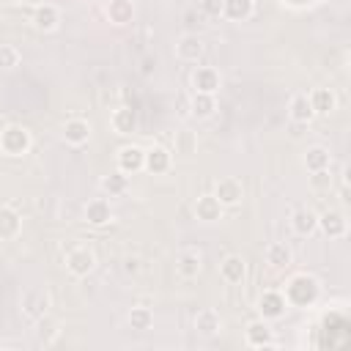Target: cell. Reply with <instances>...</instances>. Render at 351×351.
Wrapping results in <instances>:
<instances>
[{
	"mask_svg": "<svg viewBox=\"0 0 351 351\" xmlns=\"http://www.w3.org/2000/svg\"><path fill=\"white\" fill-rule=\"evenodd\" d=\"M285 302L293 304V307H307L318 299V282L307 274H296L288 285H285Z\"/></svg>",
	"mask_w": 351,
	"mask_h": 351,
	"instance_id": "obj_1",
	"label": "cell"
},
{
	"mask_svg": "<svg viewBox=\"0 0 351 351\" xmlns=\"http://www.w3.org/2000/svg\"><path fill=\"white\" fill-rule=\"evenodd\" d=\"M27 148H30V132H27L25 126L11 123V126H5V129L0 132V151H3V154H8V156H22V154H27Z\"/></svg>",
	"mask_w": 351,
	"mask_h": 351,
	"instance_id": "obj_2",
	"label": "cell"
},
{
	"mask_svg": "<svg viewBox=\"0 0 351 351\" xmlns=\"http://www.w3.org/2000/svg\"><path fill=\"white\" fill-rule=\"evenodd\" d=\"M93 266H96V258H93V252H90L88 247H74V250H69V255H66V269H69L74 277H88V274L93 271Z\"/></svg>",
	"mask_w": 351,
	"mask_h": 351,
	"instance_id": "obj_3",
	"label": "cell"
},
{
	"mask_svg": "<svg viewBox=\"0 0 351 351\" xmlns=\"http://www.w3.org/2000/svg\"><path fill=\"white\" fill-rule=\"evenodd\" d=\"M219 71L214 69V66H197L195 69V74H192V88H195V93H217L219 90Z\"/></svg>",
	"mask_w": 351,
	"mask_h": 351,
	"instance_id": "obj_4",
	"label": "cell"
},
{
	"mask_svg": "<svg viewBox=\"0 0 351 351\" xmlns=\"http://www.w3.org/2000/svg\"><path fill=\"white\" fill-rule=\"evenodd\" d=\"M145 167V151L140 145H123L118 151V170L132 176V173H140Z\"/></svg>",
	"mask_w": 351,
	"mask_h": 351,
	"instance_id": "obj_5",
	"label": "cell"
},
{
	"mask_svg": "<svg viewBox=\"0 0 351 351\" xmlns=\"http://www.w3.org/2000/svg\"><path fill=\"white\" fill-rule=\"evenodd\" d=\"M214 197L222 203V206H236L241 197H244V186L239 178L228 176V178H219L217 186H214Z\"/></svg>",
	"mask_w": 351,
	"mask_h": 351,
	"instance_id": "obj_6",
	"label": "cell"
},
{
	"mask_svg": "<svg viewBox=\"0 0 351 351\" xmlns=\"http://www.w3.org/2000/svg\"><path fill=\"white\" fill-rule=\"evenodd\" d=\"M47 310H49V296H47V291H27V293L22 296V313H25L27 318L41 321V318L47 315Z\"/></svg>",
	"mask_w": 351,
	"mask_h": 351,
	"instance_id": "obj_7",
	"label": "cell"
},
{
	"mask_svg": "<svg viewBox=\"0 0 351 351\" xmlns=\"http://www.w3.org/2000/svg\"><path fill=\"white\" fill-rule=\"evenodd\" d=\"M258 310H261V318L274 321V318H280V315L288 310V302H285V296H282L280 291H266V293L258 299Z\"/></svg>",
	"mask_w": 351,
	"mask_h": 351,
	"instance_id": "obj_8",
	"label": "cell"
},
{
	"mask_svg": "<svg viewBox=\"0 0 351 351\" xmlns=\"http://www.w3.org/2000/svg\"><path fill=\"white\" fill-rule=\"evenodd\" d=\"M244 340H247V346H252V348H266V346H271V326H269V321H266V318L250 321V324H247V332H244Z\"/></svg>",
	"mask_w": 351,
	"mask_h": 351,
	"instance_id": "obj_9",
	"label": "cell"
},
{
	"mask_svg": "<svg viewBox=\"0 0 351 351\" xmlns=\"http://www.w3.org/2000/svg\"><path fill=\"white\" fill-rule=\"evenodd\" d=\"M176 55H178L181 60H186V63H197L200 55H203V41H200L195 33H184V36L178 38V44H176Z\"/></svg>",
	"mask_w": 351,
	"mask_h": 351,
	"instance_id": "obj_10",
	"label": "cell"
},
{
	"mask_svg": "<svg viewBox=\"0 0 351 351\" xmlns=\"http://www.w3.org/2000/svg\"><path fill=\"white\" fill-rule=\"evenodd\" d=\"M195 217L200 222H217V219H222V203L214 195H200L195 200Z\"/></svg>",
	"mask_w": 351,
	"mask_h": 351,
	"instance_id": "obj_11",
	"label": "cell"
},
{
	"mask_svg": "<svg viewBox=\"0 0 351 351\" xmlns=\"http://www.w3.org/2000/svg\"><path fill=\"white\" fill-rule=\"evenodd\" d=\"M110 219H112V208H110V203H107L104 197L88 200V206H85V222L101 228V225H107Z\"/></svg>",
	"mask_w": 351,
	"mask_h": 351,
	"instance_id": "obj_12",
	"label": "cell"
},
{
	"mask_svg": "<svg viewBox=\"0 0 351 351\" xmlns=\"http://www.w3.org/2000/svg\"><path fill=\"white\" fill-rule=\"evenodd\" d=\"M318 228H321L329 239H340V236H346L348 222H346L343 211H326V214L318 217Z\"/></svg>",
	"mask_w": 351,
	"mask_h": 351,
	"instance_id": "obj_13",
	"label": "cell"
},
{
	"mask_svg": "<svg viewBox=\"0 0 351 351\" xmlns=\"http://www.w3.org/2000/svg\"><path fill=\"white\" fill-rule=\"evenodd\" d=\"M288 115H291V121H296V123H310V121L315 118L313 104H310V96H307V93H296V96L288 101Z\"/></svg>",
	"mask_w": 351,
	"mask_h": 351,
	"instance_id": "obj_14",
	"label": "cell"
},
{
	"mask_svg": "<svg viewBox=\"0 0 351 351\" xmlns=\"http://www.w3.org/2000/svg\"><path fill=\"white\" fill-rule=\"evenodd\" d=\"M219 274H222V280L225 282H241L244 277H247V263H244V258L241 255H228L222 263H219Z\"/></svg>",
	"mask_w": 351,
	"mask_h": 351,
	"instance_id": "obj_15",
	"label": "cell"
},
{
	"mask_svg": "<svg viewBox=\"0 0 351 351\" xmlns=\"http://www.w3.org/2000/svg\"><path fill=\"white\" fill-rule=\"evenodd\" d=\"M195 329H197V335H203V337H214V335L222 329V318H219V313L211 310V307L200 310V313L195 315Z\"/></svg>",
	"mask_w": 351,
	"mask_h": 351,
	"instance_id": "obj_16",
	"label": "cell"
},
{
	"mask_svg": "<svg viewBox=\"0 0 351 351\" xmlns=\"http://www.w3.org/2000/svg\"><path fill=\"white\" fill-rule=\"evenodd\" d=\"M88 137H90V123H88V121H82V118L66 121V126H63V140H66L69 145H82V143H88Z\"/></svg>",
	"mask_w": 351,
	"mask_h": 351,
	"instance_id": "obj_17",
	"label": "cell"
},
{
	"mask_svg": "<svg viewBox=\"0 0 351 351\" xmlns=\"http://www.w3.org/2000/svg\"><path fill=\"white\" fill-rule=\"evenodd\" d=\"M143 170H148V173H154V176L167 173V170H170V151L162 148V145L148 148V151H145V167H143Z\"/></svg>",
	"mask_w": 351,
	"mask_h": 351,
	"instance_id": "obj_18",
	"label": "cell"
},
{
	"mask_svg": "<svg viewBox=\"0 0 351 351\" xmlns=\"http://www.w3.org/2000/svg\"><path fill=\"white\" fill-rule=\"evenodd\" d=\"M291 225L299 236H310L318 230V214L313 208H296L293 217H291Z\"/></svg>",
	"mask_w": 351,
	"mask_h": 351,
	"instance_id": "obj_19",
	"label": "cell"
},
{
	"mask_svg": "<svg viewBox=\"0 0 351 351\" xmlns=\"http://www.w3.org/2000/svg\"><path fill=\"white\" fill-rule=\"evenodd\" d=\"M107 19L112 25H129L134 19V5L132 0H110L107 3Z\"/></svg>",
	"mask_w": 351,
	"mask_h": 351,
	"instance_id": "obj_20",
	"label": "cell"
},
{
	"mask_svg": "<svg viewBox=\"0 0 351 351\" xmlns=\"http://www.w3.org/2000/svg\"><path fill=\"white\" fill-rule=\"evenodd\" d=\"M310 104H313V112L315 115H329L335 107H337V99L329 88H315L310 93Z\"/></svg>",
	"mask_w": 351,
	"mask_h": 351,
	"instance_id": "obj_21",
	"label": "cell"
},
{
	"mask_svg": "<svg viewBox=\"0 0 351 351\" xmlns=\"http://www.w3.org/2000/svg\"><path fill=\"white\" fill-rule=\"evenodd\" d=\"M110 123H112V129H115L118 134H132V132L137 129V115H134L132 107H118V110L112 112Z\"/></svg>",
	"mask_w": 351,
	"mask_h": 351,
	"instance_id": "obj_22",
	"label": "cell"
},
{
	"mask_svg": "<svg viewBox=\"0 0 351 351\" xmlns=\"http://www.w3.org/2000/svg\"><path fill=\"white\" fill-rule=\"evenodd\" d=\"M58 22H60V14H58V8H55V5H38V8H36V14H33V25H36L38 30H44V33L55 30V27H58Z\"/></svg>",
	"mask_w": 351,
	"mask_h": 351,
	"instance_id": "obj_23",
	"label": "cell"
},
{
	"mask_svg": "<svg viewBox=\"0 0 351 351\" xmlns=\"http://www.w3.org/2000/svg\"><path fill=\"white\" fill-rule=\"evenodd\" d=\"M176 271H178L184 280L197 277V274H200V255H197V252H192V250L181 252V255H178V261H176Z\"/></svg>",
	"mask_w": 351,
	"mask_h": 351,
	"instance_id": "obj_24",
	"label": "cell"
},
{
	"mask_svg": "<svg viewBox=\"0 0 351 351\" xmlns=\"http://www.w3.org/2000/svg\"><path fill=\"white\" fill-rule=\"evenodd\" d=\"M252 14V0H222V16L233 22H244Z\"/></svg>",
	"mask_w": 351,
	"mask_h": 351,
	"instance_id": "obj_25",
	"label": "cell"
},
{
	"mask_svg": "<svg viewBox=\"0 0 351 351\" xmlns=\"http://www.w3.org/2000/svg\"><path fill=\"white\" fill-rule=\"evenodd\" d=\"M329 162H332V156H329V151H326L324 145H313V148H307V154H304V167H307L310 173L326 170Z\"/></svg>",
	"mask_w": 351,
	"mask_h": 351,
	"instance_id": "obj_26",
	"label": "cell"
},
{
	"mask_svg": "<svg viewBox=\"0 0 351 351\" xmlns=\"http://www.w3.org/2000/svg\"><path fill=\"white\" fill-rule=\"evenodd\" d=\"M22 228V219L14 208H0V239H14Z\"/></svg>",
	"mask_w": 351,
	"mask_h": 351,
	"instance_id": "obj_27",
	"label": "cell"
},
{
	"mask_svg": "<svg viewBox=\"0 0 351 351\" xmlns=\"http://www.w3.org/2000/svg\"><path fill=\"white\" fill-rule=\"evenodd\" d=\"M266 263L274 266V269L288 266V263H291V250H288V244H282V241L269 244V250H266Z\"/></svg>",
	"mask_w": 351,
	"mask_h": 351,
	"instance_id": "obj_28",
	"label": "cell"
},
{
	"mask_svg": "<svg viewBox=\"0 0 351 351\" xmlns=\"http://www.w3.org/2000/svg\"><path fill=\"white\" fill-rule=\"evenodd\" d=\"M189 107H192V115H195V118H208V115H214L217 101H214L211 93H195Z\"/></svg>",
	"mask_w": 351,
	"mask_h": 351,
	"instance_id": "obj_29",
	"label": "cell"
},
{
	"mask_svg": "<svg viewBox=\"0 0 351 351\" xmlns=\"http://www.w3.org/2000/svg\"><path fill=\"white\" fill-rule=\"evenodd\" d=\"M195 151H197V137H195V132L181 129V132L176 134V154H181V156H192Z\"/></svg>",
	"mask_w": 351,
	"mask_h": 351,
	"instance_id": "obj_30",
	"label": "cell"
},
{
	"mask_svg": "<svg viewBox=\"0 0 351 351\" xmlns=\"http://www.w3.org/2000/svg\"><path fill=\"white\" fill-rule=\"evenodd\" d=\"M126 186H129V176H126V173H121V170L110 173V176L101 181V189H104V192H110V195H123V192H126Z\"/></svg>",
	"mask_w": 351,
	"mask_h": 351,
	"instance_id": "obj_31",
	"label": "cell"
},
{
	"mask_svg": "<svg viewBox=\"0 0 351 351\" xmlns=\"http://www.w3.org/2000/svg\"><path fill=\"white\" fill-rule=\"evenodd\" d=\"M151 324H154V313L148 307H132V313H129V326L132 329L145 332V329H151Z\"/></svg>",
	"mask_w": 351,
	"mask_h": 351,
	"instance_id": "obj_32",
	"label": "cell"
},
{
	"mask_svg": "<svg viewBox=\"0 0 351 351\" xmlns=\"http://www.w3.org/2000/svg\"><path fill=\"white\" fill-rule=\"evenodd\" d=\"M19 66V49L11 44H0V71H11Z\"/></svg>",
	"mask_w": 351,
	"mask_h": 351,
	"instance_id": "obj_33",
	"label": "cell"
},
{
	"mask_svg": "<svg viewBox=\"0 0 351 351\" xmlns=\"http://www.w3.org/2000/svg\"><path fill=\"white\" fill-rule=\"evenodd\" d=\"M310 186H313V189H318V192L329 189V186H332V176H329V167H326V170H315V173H310Z\"/></svg>",
	"mask_w": 351,
	"mask_h": 351,
	"instance_id": "obj_34",
	"label": "cell"
},
{
	"mask_svg": "<svg viewBox=\"0 0 351 351\" xmlns=\"http://www.w3.org/2000/svg\"><path fill=\"white\" fill-rule=\"evenodd\" d=\"M200 11L206 16H222V0H200Z\"/></svg>",
	"mask_w": 351,
	"mask_h": 351,
	"instance_id": "obj_35",
	"label": "cell"
},
{
	"mask_svg": "<svg viewBox=\"0 0 351 351\" xmlns=\"http://www.w3.org/2000/svg\"><path fill=\"white\" fill-rule=\"evenodd\" d=\"M123 269H126V274H137L140 271V261L137 258H126L123 261Z\"/></svg>",
	"mask_w": 351,
	"mask_h": 351,
	"instance_id": "obj_36",
	"label": "cell"
},
{
	"mask_svg": "<svg viewBox=\"0 0 351 351\" xmlns=\"http://www.w3.org/2000/svg\"><path fill=\"white\" fill-rule=\"evenodd\" d=\"M186 25H189V27H195V25L200 27V22H195V11H189V14H186Z\"/></svg>",
	"mask_w": 351,
	"mask_h": 351,
	"instance_id": "obj_37",
	"label": "cell"
},
{
	"mask_svg": "<svg viewBox=\"0 0 351 351\" xmlns=\"http://www.w3.org/2000/svg\"><path fill=\"white\" fill-rule=\"evenodd\" d=\"M85 3H99V0H85Z\"/></svg>",
	"mask_w": 351,
	"mask_h": 351,
	"instance_id": "obj_38",
	"label": "cell"
}]
</instances>
